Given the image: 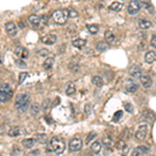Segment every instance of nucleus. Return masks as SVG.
Instances as JSON below:
<instances>
[{
  "instance_id": "f257e3e1",
  "label": "nucleus",
  "mask_w": 156,
  "mask_h": 156,
  "mask_svg": "<svg viewBox=\"0 0 156 156\" xmlns=\"http://www.w3.org/2000/svg\"><path fill=\"white\" fill-rule=\"evenodd\" d=\"M50 147H51L52 151H54L56 154L60 155L65 151L66 145H65V142L63 139H60V137H58V136H53L50 142Z\"/></svg>"
},
{
  "instance_id": "f03ea898",
  "label": "nucleus",
  "mask_w": 156,
  "mask_h": 156,
  "mask_svg": "<svg viewBox=\"0 0 156 156\" xmlns=\"http://www.w3.org/2000/svg\"><path fill=\"white\" fill-rule=\"evenodd\" d=\"M69 18L68 16V10H57L52 14V19L56 24L64 25L67 22V19Z\"/></svg>"
},
{
  "instance_id": "7ed1b4c3",
  "label": "nucleus",
  "mask_w": 156,
  "mask_h": 156,
  "mask_svg": "<svg viewBox=\"0 0 156 156\" xmlns=\"http://www.w3.org/2000/svg\"><path fill=\"white\" fill-rule=\"evenodd\" d=\"M147 133H148V125L147 124H141L137 127V130L135 132V139L139 142H142L146 139Z\"/></svg>"
},
{
  "instance_id": "20e7f679",
  "label": "nucleus",
  "mask_w": 156,
  "mask_h": 156,
  "mask_svg": "<svg viewBox=\"0 0 156 156\" xmlns=\"http://www.w3.org/2000/svg\"><path fill=\"white\" fill-rule=\"evenodd\" d=\"M82 148V141L78 137H75V139H72L69 143V149L72 152H76V151H79Z\"/></svg>"
},
{
  "instance_id": "39448f33",
  "label": "nucleus",
  "mask_w": 156,
  "mask_h": 156,
  "mask_svg": "<svg viewBox=\"0 0 156 156\" xmlns=\"http://www.w3.org/2000/svg\"><path fill=\"white\" fill-rule=\"evenodd\" d=\"M141 11V5H139L137 0H131L128 4V13L130 15H136Z\"/></svg>"
},
{
  "instance_id": "423d86ee",
  "label": "nucleus",
  "mask_w": 156,
  "mask_h": 156,
  "mask_svg": "<svg viewBox=\"0 0 156 156\" xmlns=\"http://www.w3.org/2000/svg\"><path fill=\"white\" fill-rule=\"evenodd\" d=\"M5 30L10 37H15L18 32V27L14 22H8L5 24Z\"/></svg>"
},
{
  "instance_id": "0eeeda50",
  "label": "nucleus",
  "mask_w": 156,
  "mask_h": 156,
  "mask_svg": "<svg viewBox=\"0 0 156 156\" xmlns=\"http://www.w3.org/2000/svg\"><path fill=\"white\" fill-rule=\"evenodd\" d=\"M15 54L18 56L19 58L21 60H24V58H27L29 55V52L28 50L25 48V47H22V46H19L15 49Z\"/></svg>"
},
{
  "instance_id": "6e6552de",
  "label": "nucleus",
  "mask_w": 156,
  "mask_h": 156,
  "mask_svg": "<svg viewBox=\"0 0 156 156\" xmlns=\"http://www.w3.org/2000/svg\"><path fill=\"white\" fill-rule=\"evenodd\" d=\"M125 89L128 93H135L139 90V84H137L136 82H134L132 79H128V80L126 81Z\"/></svg>"
},
{
  "instance_id": "1a4fd4ad",
  "label": "nucleus",
  "mask_w": 156,
  "mask_h": 156,
  "mask_svg": "<svg viewBox=\"0 0 156 156\" xmlns=\"http://www.w3.org/2000/svg\"><path fill=\"white\" fill-rule=\"evenodd\" d=\"M129 75L133 78H139L142 76V68L137 65H134L132 66V67H130Z\"/></svg>"
},
{
  "instance_id": "9d476101",
  "label": "nucleus",
  "mask_w": 156,
  "mask_h": 156,
  "mask_svg": "<svg viewBox=\"0 0 156 156\" xmlns=\"http://www.w3.org/2000/svg\"><path fill=\"white\" fill-rule=\"evenodd\" d=\"M28 100H29V95L28 94H20V95H18L17 98H16L15 104L17 107H19V106L23 105V104L27 102Z\"/></svg>"
},
{
  "instance_id": "9b49d317",
  "label": "nucleus",
  "mask_w": 156,
  "mask_h": 156,
  "mask_svg": "<svg viewBox=\"0 0 156 156\" xmlns=\"http://www.w3.org/2000/svg\"><path fill=\"white\" fill-rule=\"evenodd\" d=\"M141 83L142 85L145 87V89H149V87H151V85H152V78L150 77V76L148 75H142L141 77Z\"/></svg>"
},
{
  "instance_id": "f8f14e48",
  "label": "nucleus",
  "mask_w": 156,
  "mask_h": 156,
  "mask_svg": "<svg viewBox=\"0 0 156 156\" xmlns=\"http://www.w3.org/2000/svg\"><path fill=\"white\" fill-rule=\"evenodd\" d=\"M56 40H57V38L55 35H47L42 38V43L46 45H53L56 42Z\"/></svg>"
},
{
  "instance_id": "ddd939ff",
  "label": "nucleus",
  "mask_w": 156,
  "mask_h": 156,
  "mask_svg": "<svg viewBox=\"0 0 156 156\" xmlns=\"http://www.w3.org/2000/svg\"><path fill=\"white\" fill-rule=\"evenodd\" d=\"M149 152V149L145 146H139L133 150L132 156H142L143 154H146V153Z\"/></svg>"
},
{
  "instance_id": "4468645a",
  "label": "nucleus",
  "mask_w": 156,
  "mask_h": 156,
  "mask_svg": "<svg viewBox=\"0 0 156 156\" xmlns=\"http://www.w3.org/2000/svg\"><path fill=\"white\" fill-rule=\"evenodd\" d=\"M28 21L31 26L33 27H39L41 25V17L38 15H30L28 18Z\"/></svg>"
},
{
  "instance_id": "2eb2a0df",
  "label": "nucleus",
  "mask_w": 156,
  "mask_h": 156,
  "mask_svg": "<svg viewBox=\"0 0 156 156\" xmlns=\"http://www.w3.org/2000/svg\"><path fill=\"white\" fill-rule=\"evenodd\" d=\"M156 60V52L155 51H148L145 54V60L148 64H152Z\"/></svg>"
},
{
  "instance_id": "dca6fc26",
  "label": "nucleus",
  "mask_w": 156,
  "mask_h": 156,
  "mask_svg": "<svg viewBox=\"0 0 156 156\" xmlns=\"http://www.w3.org/2000/svg\"><path fill=\"white\" fill-rule=\"evenodd\" d=\"M102 142L100 141H96L94 142V143L92 144V147H91V150L93 153H95V154H98V153H100L101 149H102Z\"/></svg>"
},
{
  "instance_id": "f3484780",
  "label": "nucleus",
  "mask_w": 156,
  "mask_h": 156,
  "mask_svg": "<svg viewBox=\"0 0 156 156\" xmlns=\"http://www.w3.org/2000/svg\"><path fill=\"white\" fill-rule=\"evenodd\" d=\"M139 3V5L143 6L144 8H146L147 11H149L150 13V10L151 12L153 13V8H152V4H151V0H137Z\"/></svg>"
},
{
  "instance_id": "a211bd4d",
  "label": "nucleus",
  "mask_w": 156,
  "mask_h": 156,
  "mask_svg": "<svg viewBox=\"0 0 156 156\" xmlns=\"http://www.w3.org/2000/svg\"><path fill=\"white\" fill-rule=\"evenodd\" d=\"M122 8H123V3L118 2V1L112 2V3L108 6V8H109L110 11H112V12H120V11L122 10Z\"/></svg>"
},
{
  "instance_id": "6ab92c4d",
  "label": "nucleus",
  "mask_w": 156,
  "mask_h": 156,
  "mask_svg": "<svg viewBox=\"0 0 156 156\" xmlns=\"http://www.w3.org/2000/svg\"><path fill=\"white\" fill-rule=\"evenodd\" d=\"M72 45H73L75 48H83V47L87 45V41L83 40V39H76L72 42Z\"/></svg>"
},
{
  "instance_id": "aec40b11",
  "label": "nucleus",
  "mask_w": 156,
  "mask_h": 156,
  "mask_svg": "<svg viewBox=\"0 0 156 156\" xmlns=\"http://www.w3.org/2000/svg\"><path fill=\"white\" fill-rule=\"evenodd\" d=\"M35 143V139H25L22 141V145H23V147L26 149L32 148Z\"/></svg>"
},
{
  "instance_id": "412c9836",
  "label": "nucleus",
  "mask_w": 156,
  "mask_h": 156,
  "mask_svg": "<svg viewBox=\"0 0 156 156\" xmlns=\"http://www.w3.org/2000/svg\"><path fill=\"white\" fill-rule=\"evenodd\" d=\"M139 28L141 29H149L152 27V22L149 21V20L144 19V20H141V21H139Z\"/></svg>"
},
{
  "instance_id": "4be33fe9",
  "label": "nucleus",
  "mask_w": 156,
  "mask_h": 156,
  "mask_svg": "<svg viewBox=\"0 0 156 156\" xmlns=\"http://www.w3.org/2000/svg\"><path fill=\"white\" fill-rule=\"evenodd\" d=\"M107 48H108V43L103 42V41H100V42H98V43H97V45H96V49L99 52H104Z\"/></svg>"
},
{
  "instance_id": "5701e85b",
  "label": "nucleus",
  "mask_w": 156,
  "mask_h": 156,
  "mask_svg": "<svg viewBox=\"0 0 156 156\" xmlns=\"http://www.w3.org/2000/svg\"><path fill=\"white\" fill-rule=\"evenodd\" d=\"M8 135L12 137H16L18 136V135L20 134V128L17 127V126H13V127H11L10 129H8Z\"/></svg>"
},
{
  "instance_id": "b1692460",
  "label": "nucleus",
  "mask_w": 156,
  "mask_h": 156,
  "mask_svg": "<svg viewBox=\"0 0 156 156\" xmlns=\"http://www.w3.org/2000/svg\"><path fill=\"white\" fill-rule=\"evenodd\" d=\"M104 38H105V40H106V43H112L115 41V39H116V37H115V35L112 33V31H110V30L105 31Z\"/></svg>"
},
{
  "instance_id": "393cba45",
  "label": "nucleus",
  "mask_w": 156,
  "mask_h": 156,
  "mask_svg": "<svg viewBox=\"0 0 156 156\" xmlns=\"http://www.w3.org/2000/svg\"><path fill=\"white\" fill-rule=\"evenodd\" d=\"M35 139L40 144H46L47 141H48V136L46 134H35Z\"/></svg>"
},
{
  "instance_id": "a878e982",
  "label": "nucleus",
  "mask_w": 156,
  "mask_h": 156,
  "mask_svg": "<svg viewBox=\"0 0 156 156\" xmlns=\"http://www.w3.org/2000/svg\"><path fill=\"white\" fill-rule=\"evenodd\" d=\"M54 64V58L53 57H48L43 64V67H44L45 70H50L52 68V66Z\"/></svg>"
},
{
  "instance_id": "bb28decb",
  "label": "nucleus",
  "mask_w": 156,
  "mask_h": 156,
  "mask_svg": "<svg viewBox=\"0 0 156 156\" xmlns=\"http://www.w3.org/2000/svg\"><path fill=\"white\" fill-rule=\"evenodd\" d=\"M75 92H76L75 84H74L73 82H69V83H68V84H67V90H66V93H67V95L71 96V95H73Z\"/></svg>"
},
{
  "instance_id": "cd10ccee",
  "label": "nucleus",
  "mask_w": 156,
  "mask_h": 156,
  "mask_svg": "<svg viewBox=\"0 0 156 156\" xmlns=\"http://www.w3.org/2000/svg\"><path fill=\"white\" fill-rule=\"evenodd\" d=\"M92 83L95 84L96 87H102L103 85V79L100 77V76H94L92 79Z\"/></svg>"
},
{
  "instance_id": "c85d7f7f",
  "label": "nucleus",
  "mask_w": 156,
  "mask_h": 156,
  "mask_svg": "<svg viewBox=\"0 0 156 156\" xmlns=\"http://www.w3.org/2000/svg\"><path fill=\"white\" fill-rule=\"evenodd\" d=\"M11 97H12V94L3 92V91H0V100H1L2 102H6V101H8L11 99Z\"/></svg>"
},
{
  "instance_id": "c756f323",
  "label": "nucleus",
  "mask_w": 156,
  "mask_h": 156,
  "mask_svg": "<svg viewBox=\"0 0 156 156\" xmlns=\"http://www.w3.org/2000/svg\"><path fill=\"white\" fill-rule=\"evenodd\" d=\"M41 108H40V105L38 103H33L32 105H31L30 107V114L32 115V116H37V115H39Z\"/></svg>"
},
{
  "instance_id": "7c9ffc66",
  "label": "nucleus",
  "mask_w": 156,
  "mask_h": 156,
  "mask_svg": "<svg viewBox=\"0 0 156 156\" xmlns=\"http://www.w3.org/2000/svg\"><path fill=\"white\" fill-rule=\"evenodd\" d=\"M29 103H30V100H28L27 102H25L23 105L17 107L18 108V112H19V114H23V112H25L27 110V108H28V106H29Z\"/></svg>"
},
{
  "instance_id": "2f4dec72",
  "label": "nucleus",
  "mask_w": 156,
  "mask_h": 156,
  "mask_svg": "<svg viewBox=\"0 0 156 156\" xmlns=\"http://www.w3.org/2000/svg\"><path fill=\"white\" fill-rule=\"evenodd\" d=\"M87 29H89V31L92 33V35H95V33L98 32L99 30V26L96 25V24H92V25H87Z\"/></svg>"
},
{
  "instance_id": "473e14b6",
  "label": "nucleus",
  "mask_w": 156,
  "mask_h": 156,
  "mask_svg": "<svg viewBox=\"0 0 156 156\" xmlns=\"http://www.w3.org/2000/svg\"><path fill=\"white\" fill-rule=\"evenodd\" d=\"M124 107H125L126 112H128L129 114H133V112H134V107L131 103H124Z\"/></svg>"
},
{
  "instance_id": "72a5a7b5",
  "label": "nucleus",
  "mask_w": 156,
  "mask_h": 156,
  "mask_svg": "<svg viewBox=\"0 0 156 156\" xmlns=\"http://www.w3.org/2000/svg\"><path fill=\"white\" fill-rule=\"evenodd\" d=\"M102 145H104V146H106V147H110L112 145V139H110V137H108V136H105L102 139Z\"/></svg>"
},
{
  "instance_id": "f704fd0d",
  "label": "nucleus",
  "mask_w": 156,
  "mask_h": 156,
  "mask_svg": "<svg viewBox=\"0 0 156 156\" xmlns=\"http://www.w3.org/2000/svg\"><path fill=\"white\" fill-rule=\"evenodd\" d=\"M27 77H28V73H26V72H22V73H20V75H19V83L20 84L23 83V81L25 80Z\"/></svg>"
},
{
  "instance_id": "c9c22d12",
  "label": "nucleus",
  "mask_w": 156,
  "mask_h": 156,
  "mask_svg": "<svg viewBox=\"0 0 156 156\" xmlns=\"http://www.w3.org/2000/svg\"><path fill=\"white\" fill-rule=\"evenodd\" d=\"M123 117V112L122 110H118V112L115 114V116H114V121L115 122H118V121H120V119Z\"/></svg>"
},
{
  "instance_id": "e433bc0d",
  "label": "nucleus",
  "mask_w": 156,
  "mask_h": 156,
  "mask_svg": "<svg viewBox=\"0 0 156 156\" xmlns=\"http://www.w3.org/2000/svg\"><path fill=\"white\" fill-rule=\"evenodd\" d=\"M0 91H3V92H6V93H10V94H13L12 89H11V87L8 84H3L1 87V89H0Z\"/></svg>"
},
{
  "instance_id": "4c0bfd02",
  "label": "nucleus",
  "mask_w": 156,
  "mask_h": 156,
  "mask_svg": "<svg viewBox=\"0 0 156 156\" xmlns=\"http://www.w3.org/2000/svg\"><path fill=\"white\" fill-rule=\"evenodd\" d=\"M68 16L69 18H76L78 16V13L74 10H68Z\"/></svg>"
},
{
  "instance_id": "58836bf2",
  "label": "nucleus",
  "mask_w": 156,
  "mask_h": 156,
  "mask_svg": "<svg viewBox=\"0 0 156 156\" xmlns=\"http://www.w3.org/2000/svg\"><path fill=\"white\" fill-rule=\"evenodd\" d=\"M96 133L95 132H93V133H90L89 134V136L87 137V141H85V143H87V145H89L90 143H91V141H93V139H95V137H96Z\"/></svg>"
},
{
  "instance_id": "ea45409f",
  "label": "nucleus",
  "mask_w": 156,
  "mask_h": 156,
  "mask_svg": "<svg viewBox=\"0 0 156 156\" xmlns=\"http://www.w3.org/2000/svg\"><path fill=\"white\" fill-rule=\"evenodd\" d=\"M128 152H129V147L127 145H124L122 148V156H127Z\"/></svg>"
},
{
  "instance_id": "a19ab883",
  "label": "nucleus",
  "mask_w": 156,
  "mask_h": 156,
  "mask_svg": "<svg viewBox=\"0 0 156 156\" xmlns=\"http://www.w3.org/2000/svg\"><path fill=\"white\" fill-rule=\"evenodd\" d=\"M16 65L19 66V67H21V68H25V67H26L25 62H23V60H22L21 58H20V60H16Z\"/></svg>"
},
{
  "instance_id": "79ce46f5",
  "label": "nucleus",
  "mask_w": 156,
  "mask_h": 156,
  "mask_svg": "<svg viewBox=\"0 0 156 156\" xmlns=\"http://www.w3.org/2000/svg\"><path fill=\"white\" fill-rule=\"evenodd\" d=\"M150 44L151 46L153 47V48L156 49V35H152V38H151V41H150Z\"/></svg>"
},
{
  "instance_id": "37998d69",
  "label": "nucleus",
  "mask_w": 156,
  "mask_h": 156,
  "mask_svg": "<svg viewBox=\"0 0 156 156\" xmlns=\"http://www.w3.org/2000/svg\"><path fill=\"white\" fill-rule=\"evenodd\" d=\"M39 54L41 56H47L49 54V51L47 49H42V50L39 51Z\"/></svg>"
},
{
  "instance_id": "c03bdc74",
  "label": "nucleus",
  "mask_w": 156,
  "mask_h": 156,
  "mask_svg": "<svg viewBox=\"0 0 156 156\" xmlns=\"http://www.w3.org/2000/svg\"><path fill=\"white\" fill-rule=\"evenodd\" d=\"M41 24H42V26L46 25L47 24V16H42V17H41Z\"/></svg>"
},
{
  "instance_id": "a18cd8bd",
  "label": "nucleus",
  "mask_w": 156,
  "mask_h": 156,
  "mask_svg": "<svg viewBox=\"0 0 156 156\" xmlns=\"http://www.w3.org/2000/svg\"><path fill=\"white\" fill-rule=\"evenodd\" d=\"M39 153H40L39 150H35V151H32V152H30V155L31 156H37Z\"/></svg>"
},
{
  "instance_id": "49530a36",
  "label": "nucleus",
  "mask_w": 156,
  "mask_h": 156,
  "mask_svg": "<svg viewBox=\"0 0 156 156\" xmlns=\"http://www.w3.org/2000/svg\"><path fill=\"white\" fill-rule=\"evenodd\" d=\"M84 156H93V154H92V153H85Z\"/></svg>"
},
{
  "instance_id": "de8ad7c7",
  "label": "nucleus",
  "mask_w": 156,
  "mask_h": 156,
  "mask_svg": "<svg viewBox=\"0 0 156 156\" xmlns=\"http://www.w3.org/2000/svg\"><path fill=\"white\" fill-rule=\"evenodd\" d=\"M1 102H2V101H1V100H0V103H1Z\"/></svg>"
}]
</instances>
